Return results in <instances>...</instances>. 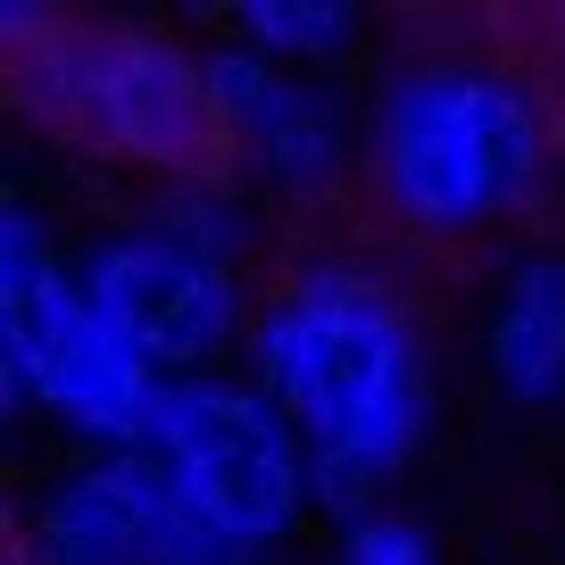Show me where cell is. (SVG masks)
I'll return each instance as SVG.
<instances>
[{
    "instance_id": "6da1fadb",
    "label": "cell",
    "mask_w": 565,
    "mask_h": 565,
    "mask_svg": "<svg viewBox=\"0 0 565 565\" xmlns=\"http://www.w3.org/2000/svg\"><path fill=\"white\" fill-rule=\"evenodd\" d=\"M565 216V75L491 25H391L366 67L358 233L482 266Z\"/></svg>"
},
{
    "instance_id": "52a82bcc",
    "label": "cell",
    "mask_w": 565,
    "mask_h": 565,
    "mask_svg": "<svg viewBox=\"0 0 565 565\" xmlns=\"http://www.w3.org/2000/svg\"><path fill=\"white\" fill-rule=\"evenodd\" d=\"M75 282H84V300L108 317V333L159 374V383H192V374L242 366L258 300H266L258 275L175 242V233L150 225L134 200H108V209H92L84 225H75Z\"/></svg>"
},
{
    "instance_id": "7a4b0ae2",
    "label": "cell",
    "mask_w": 565,
    "mask_h": 565,
    "mask_svg": "<svg viewBox=\"0 0 565 565\" xmlns=\"http://www.w3.org/2000/svg\"><path fill=\"white\" fill-rule=\"evenodd\" d=\"M242 374L282 407L324 491V524L399 482L441 441L449 333L424 266L374 233H308L266 275Z\"/></svg>"
},
{
    "instance_id": "5b68a950",
    "label": "cell",
    "mask_w": 565,
    "mask_h": 565,
    "mask_svg": "<svg viewBox=\"0 0 565 565\" xmlns=\"http://www.w3.org/2000/svg\"><path fill=\"white\" fill-rule=\"evenodd\" d=\"M141 449L242 565H282L308 532H324V491L300 433L242 366L167 383Z\"/></svg>"
},
{
    "instance_id": "277c9868",
    "label": "cell",
    "mask_w": 565,
    "mask_h": 565,
    "mask_svg": "<svg viewBox=\"0 0 565 565\" xmlns=\"http://www.w3.org/2000/svg\"><path fill=\"white\" fill-rule=\"evenodd\" d=\"M0 399L18 441H51V458L141 449L167 399V383L84 300L75 225L34 183L0 200Z\"/></svg>"
},
{
    "instance_id": "9c48e42d",
    "label": "cell",
    "mask_w": 565,
    "mask_h": 565,
    "mask_svg": "<svg viewBox=\"0 0 565 565\" xmlns=\"http://www.w3.org/2000/svg\"><path fill=\"white\" fill-rule=\"evenodd\" d=\"M466 366L499 416H565V225L466 266Z\"/></svg>"
},
{
    "instance_id": "8992f818",
    "label": "cell",
    "mask_w": 565,
    "mask_h": 565,
    "mask_svg": "<svg viewBox=\"0 0 565 565\" xmlns=\"http://www.w3.org/2000/svg\"><path fill=\"white\" fill-rule=\"evenodd\" d=\"M209 34V84H216V159L291 225V242L333 233L341 209H358L366 167V75H308Z\"/></svg>"
},
{
    "instance_id": "8fae6325",
    "label": "cell",
    "mask_w": 565,
    "mask_h": 565,
    "mask_svg": "<svg viewBox=\"0 0 565 565\" xmlns=\"http://www.w3.org/2000/svg\"><path fill=\"white\" fill-rule=\"evenodd\" d=\"M216 34L242 51L275 58V67H308V75H358L383 58L391 25H374L350 0H249L233 18H216Z\"/></svg>"
},
{
    "instance_id": "30bf717a",
    "label": "cell",
    "mask_w": 565,
    "mask_h": 565,
    "mask_svg": "<svg viewBox=\"0 0 565 565\" xmlns=\"http://www.w3.org/2000/svg\"><path fill=\"white\" fill-rule=\"evenodd\" d=\"M117 200H134L150 225H167L175 242L209 249V258L242 266V275H258V282L275 275L282 249H291V225H282V216L266 209V200L249 192L225 159L192 167V175H167V183H150V192H117Z\"/></svg>"
},
{
    "instance_id": "3957f363",
    "label": "cell",
    "mask_w": 565,
    "mask_h": 565,
    "mask_svg": "<svg viewBox=\"0 0 565 565\" xmlns=\"http://www.w3.org/2000/svg\"><path fill=\"white\" fill-rule=\"evenodd\" d=\"M0 92L42 159L100 175L108 200L216 167L209 34L192 25L0 0Z\"/></svg>"
},
{
    "instance_id": "7c38bea8",
    "label": "cell",
    "mask_w": 565,
    "mask_h": 565,
    "mask_svg": "<svg viewBox=\"0 0 565 565\" xmlns=\"http://www.w3.org/2000/svg\"><path fill=\"white\" fill-rule=\"evenodd\" d=\"M324 557L333 565H449L433 515H416L407 499H374L324 524Z\"/></svg>"
},
{
    "instance_id": "ba28073f",
    "label": "cell",
    "mask_w": 565,
    "mask_h": 565,
    "mask_svg": "<svg viewBox=\"0 0 565 565\" xmlns=\"http://www.w3.org/2000/svg\"><path fill=\"white\" fill-rule=\"evenodd\" d=\"M9 565H242L150 449H92V458H42L18 491Z\"/></svg>"
}]
</instances>
